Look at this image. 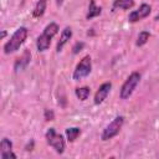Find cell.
Here are the masks:
<instances>
[{
  "label": "cell",
  "mask_w": 159,
  "mask_h": 159,
  "mask_svg": "<svg viewBox=\"0 0 159 159\" xmlns=\"http://www.w3.org/2000/svg\"><path fill=\"white\" fill-rule=\"evenodd\" d=\"M71 37H72V29H71L70 26H66V27L62 30V32H61L60 40H58V42H57V45H56V51H57V52H61L62 48L65 47V45L71 40Z\"/></svg>",
  "instance_id": "obj_11"
},
{
  "label": "cell",
  "mask_w": 159,
  "mask_h": 159,
  "mask_svg": "<svg viewBox=\"0 0 159 159\" xmlns=\"http://www.w3.org/2000/svg\"><path fill=\"white\" fill-rule=\"evenodd\" d=\"M83 47H84V42H82V41H77V42L73 45V47H72V53H73V55L80 53V52L83 50Z\"/></svg>",
  "instance_id": "obj_18"
},
{
  "label": "cell",
  "mask_w": 159,
  "mask_h": 159,
  "mask_svg": "<svg viewBox=\"0 0 159 159\" xmlns=\"http://www.w3.org/2000/svg\"><path fill=\"white\" fill-rule=\"evenodd\" d=\"M140 78H142V76H140L139 72H137V71L132 72V73L127 77V80L123 82V84H122V87H120L119 98H120V99H128V98L132 96V93L134 92L135 87L138 86Z\"/></svg>",
  "instance_id": "obj_4"
},
{
  "label": "cell",
  "mask_w": 159,
  "mask_h": 159,
  "mask_svg": "<svg viewBox=\"0 0 159 159\" xmlns=\"http://www.w3.org/2000/svg\"><path fill=\"white\" fill-rule=\"evenodd\" d=\"M6 35H7V32H6L5 30H2V31H1V39H5V37H6Z\"/></svg>",
  "instance_id": "obj_20"
},
{
  "label": "cell",
  "mask_w": 159,
  "mask_h": 159,
  "mask_svg": "<svg viewBox=\"0 0 159 159\" xmlns=\"http://www.w3.org/2000/svg\"><path fill=\"white\" fill-rule=\"evenodd\" d=\"M30 61H31V52H30V50L25 48L24 52L15 60V63H14V71H15L16 73L24 71V70L29 66Z\"/></svg>",
  "instance_id": "obj_9"
},
{
  "label": "cell",
  "mask_w": 159,
  "mask_h": 159,
  "mask_svg": "<svg viewBox=\"0 0 159 159\" xmlns=\"http://www.w3.org/2000/svg\"><path fill=\"white\" fill-rule=\"evenodd\" d=\"M91 71H92V58L89 55H86L76 65V68L73 70L72 78H73V81H81L84 77H87L91 73Z\"/></svg>",
  "instance_id": "obj_6"
},
{
  "label": "cell",
  "mask_w": 159,
  "mask_h": 159,
  "mask_svg": "<svg viewBox=\"0 0 159 159\" xmlns=\"http://www.w3.org/2000/svg\"><path fill=\"white\" fill-rule=\"evenodd\" d=\"M134 6V0H114L112 4V11L129 10Z\"/></svg>",
  "instance_id": "obj_13"
},
{
  "label": "cell",
  "mask_w": 159,
  "mask_h": 159,
  "mask_svg": "<svg viewBox=\"0 0 159 159\" xmlns=\"http://www.w3.org/2000/svg\"><path fill=\"white\" fill-rule=\"evenodd\" d=\"M101 14H102V7L96 4V0H89L88 10L86 14V20H92V19L99 16Z\"/></svg>",
  "instance_id": "obj_12"
},
{
  "label": "cell",
  "mask_w": 159,
  "mask_h": 159,
  "mask_svg": "<svg viewBox=\"0 0 159 159\" xmlns=\"http://www.w3.org/2000/svg\"><path fill=\"white\" fill-rule=\"evenodd\" d=\"M46 7H47V0H39L32 10V16L35 19H40L45 14Z\"/></svg>",
  "instance_id": "obj_14"
},
{
  "label": "cell",
  "mask_w": 159,
  "mask_h": 159,
  "mask_svg": "<svg viewBox=\"0 0 159 159\" xmlns=\"http://www.w3.org/2000/svg\"><path fill=\"white\" fill-rule=\"evenodd\" d=\"M45 138L47 144L55 149L57 154H62L66 149V139L61 133H57L55 128H48L45 133Z\"/></svg>",
  "instance_id": "obj_3"
},
{
  "label": "cell",
  "mask_w": 159,
  "mask_h": 159,
  "mask_svg": "<svg viewBox=\"0 0 159 159\" xmlns=\"http://www.w3.org/2000/svg\"><path fill=\"white\" fill-rule=\"evenodd\" d=\"M75 94H76V97L80 99V101H86L88 97H89V94H91V88L88 87V86H83V87H77L76 89H75Z\"/></svg>",
  "instance_id": "obj_16"
},
{
  "label": "cell",
  "mask_w": 159,
  "mask_h": 159,
  "mask_svg": "<svg viewBox=\"0 0 159 159\" xmlns=\"http://www.w3.org/2000/svg\"><path fill=\"white\" fill-rule=\"evenodd\" d=\"M124 119H125L124 116H117L116 118H113L106 125V128L103 129V132L101 134V139L103 142H106V140H109V139L114 138L120 132V129H122V127L124 124Z\"/></svg>",
  "instance_id": "obj_5"
},
{
  "label": "cell",
  "mask_w": 159,
  "mask_h": 159,
  "mask_svg": "<svg viewBox=\"0 0 159 159\" xmlns=\"http://www.w3.org/2000/svg\"><path fill=\"white\" fill-rule=\"evenodd\" d=\"M62 1H63V0H57V5H58V6L62 5Z\"/></svg>",
  "instance_id": "obj_22"
},
{
  "label": "cell",
  "mask_w": 159,
  "mask_h": 159,
  "mask_svg": "<svg viewBox=\"0 0 159 159\" xmlns=\"http://www.w3.org/2000/svg\"><path fill=\"white\" fill-rule=\"evenodd\" d=\"M43 118H45V120H53L55 119V113L51 111V109H45L43 111Z\"/></svg>",
  "instance_id": "obj_19"
},
{
  "label": "cell",
  "mask_w": 159,
  "mask_h": 159,
  "mask_svg": "<svg viewBox=\"0 0 159 159\" xmlns=\"http://www.w3.org/2000/svg\"><path fill=\"white\" fill-rule=\"evenodd\" d=\"M60 31V26L56 22H50L45 26L43 31L41 32V35H39L37 40H36V48L39 52H45L50 48L51 41L52 39L58 34Z\"/></svg>",
  "instance_id": "obj_1"
},
{
  "label": "cell",
  "mask_w": 159,
  "mask_h": 159,
  "mask_svg": "<svg viewBox=\"0 0 159 159\" xmlns=\"http://www.w3.org/2000/svg\"><path fill=\"white\" fill-rule=\"evenodd\" d=\"M65 134H66L67 142L73 143L81 135V128H78V127H70V128H67L65 130Z\"/></svg>",
  "instance_id": "obj_15"
},
{
  "label": "cell",
  "mask_w": 159,
  "mask_h": 159,
  "mask_svg": "<svg viewBox=\"0 0 159 159\" xmlns=\"http://www.w3.org/2000/svg\"><path fill=\"white\" fill-rule=\"evenodd\" d=\"M111 89H112V82H104V83H102L98 87V89L96 91V93H94V98H93L94 104H97V106L98 104H102L107 99Z\"/></svg>",
  "instance_id": "obj_8"
},
{
  "label": "cell",
  "mask_w": 159,
  "mask_h": 159,
  "mask_svg": "<svg viewBox=\"0 0 159 159\" xmlns=\"http://www.w3.org/2000/svg\"><path fill=\"white\" fill-rule=\"evenodd\" d=\"M0 158L1 159H7V158H12V159H16L17 155L12 152V142L4 137L0 142Z\"/></svg>",
  "instance_id": "obj_10"
},
{
  "label": "cell",
  "mask_w": 159,
  "mask_h": 159,
  "mask_svg": "<svg viewBox=\"0 0 159 159\" xmlns=\"http://www.w3.org/2000/svg\"><path fill=\"white\" fill-rule=\"evenodd\" d=\"M150 12H152V6H150L149 4H145V2H144V4H142L137 10H133V11L129 12V15H128V21L132 22V24L138 22V21H140V20L148 17V16L150 15Z\"/></svg>",
  "instance_id": "obj_7"
},
{
  "label": "cell",
  "mask_w": 159,
  "mask_h": 159,
  "mask_svg": "<svg viewBox=\"0 0 159 159\" xmlns=\"http://www.w3.org/2000/svg\"><path fill=\"white\" fill-rule=\"evenodd\" d=\"M149 37H150V32H149V31H147V30L140 31V32L138 34V37H137V41H135V46H138V47L144 46V45L148 42Z\"/></svg>",
  "instance_id": "obj_17"
},
{
  "label": "cell",
  "mask_w": 159,
  "mask_h": 159,
  "mask_svg": "<svg viewBox=\"0 0 159 159\" xmlns=\"http://www.w3.org/2000/svg\"><path fill=\"white\" fill-rule=\"evenodd\" d=\"M154 20H155V21H159V12H158V14L155 15V17H154Z\"/></svg>",
  "instance_id": "obj_21"
},
{
  "label": "cell",
  "mask_w": 159,
  "mask_h": 159,
  "mask_svg": "<svg viewBox=\"0 0 159 159\" xmlns=\"http://www.w3.org/2000/svg\"><path fill=\"white\" fill-rule=\"evenodd\" d=\"M27 35H29V30L27 27L25 26H20L15 30V32L11 35V37L5 42L4 45V53L5 55H10V53H14L16 52L21 46L22 43L25 42V40L27 39Z\"/></svg>",
  "instance_id": "obj_2"
}]
</instances>
